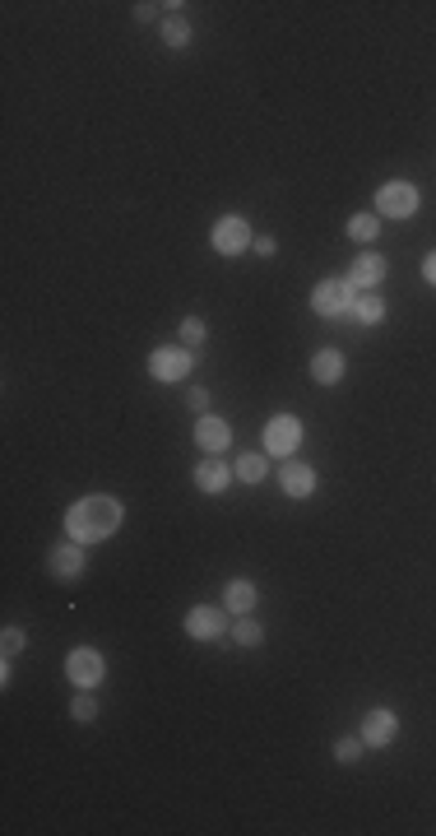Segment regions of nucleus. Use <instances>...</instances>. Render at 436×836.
I'll return each instance as SVG.
<instances>
[{"mask_svg":"<svg viewBox=\"0 0 436 836\" xmlns=\"http://www.w3.org/2000/svg\"><path fill=\"white\" fill-rule=\"evenodd\" d=\"M265 474H269V460H265V456H242V460H237V479L260 483Z\"/></svg>","mask_w":436,"mask_h":836,"instance_id":"6ab92c4d","label":"nucleus"},{"mask_svg":"<svg viewBox=\"0 0 436 836\" xmlns=\"http://www.w3.org/2000/svg\"><path fill=\"white\" fill-rule=\"evenodd\" d=\"M163 5H135V19H154Z\"/></svg>","mask_w":436,"mask_h":836,"instance_id":"c85d7f7f","label":"nucleus"},{"mask_svg":"<svg viewBox=\"0 0 436 836\" xmlns=\"http://www.w3.org/2000/svg\"><path fill=\"white\" fill-rule=\"evenodd\" d=\"M423 279H427V283H436V251L423 260Z\"/></svg>","mask_w":436,"mask_h":836,"instance_id":"cd10ccee","label":"nucleus"},{"mask_svg":"<svg viewBox=\"0 0 436 836\" xmlns=\"http://www.w3.org/2000/svg\"><path fill=\"white\" fill-rule=\"evenodd\" d=\"M297 446H302V423L293 414H274V418L265 423V451L269 456H283L288 460Z\"/></svg>","mask_w":436,"mask_h":836,"instance_id":"f03ea898","label":"nucleus"},{"mask_svg":"<svg viewBox=\"0 0 436 836\" xmlns=\"http://www.w3.org/2000/svg\"><path fill=\"white\" fill-rule=\"evenodd\" d=\"M348 316H353V321H362V325H377V321H385V302H381V298H371V293H362V298H353V302H348Z\"/></svg>","mask_w":436,"mask_h":836,"instance_id":"f3484780","label":"nucleus"},{"mask_svg":"<svg viewBox=\"0 0 436 836\" xmlns=\"http://www.w3.org/2000/svg\"><path fill=\"white\" fill-rule=\"evenodd\" d=\"M195 442H200V451L218 456V451H227V442H233V427H227L218 414H200V423H195Z\"/></svg>","mask_w":436,"mask_h":836,"instance_id":"9b49d317","label":"nucleus"},{"mask_svg":"<svg viewBox=\"0 0 436 836\" xmlns=\"http://www.w3.org/2000/svg\"><path fill=\"white\" fill-rule=\"evenodd\" d=\"M394 734H400V716H394V711H385V706H377V711L362 721V744H367V748H385Z\"/></svg>","mask_w":436,"mask_h":836,"instance_id":"1a4fd4ad","label":"nucleus"},{"mask_svg":"<svg viewBox=\"0 0 436 836\" xmlns=\"http://www.w3.org/2000/svg\"><path fill=\"white\" fill-rule=\"evenodd\" d=\"M256 600H260V590H256L251 581H227V590H223V604L233 609L237 618H242V614H251Z\"/></svg>","mask_w":436,"mask_h":836,"instance_id":"dca6fc26","label":"nucleus"},{"mask_svg":"<svg viewBox=\"0 0 436 836\" xmlns=\"http://www.w3.org/2000/svg\"><path fill=\"white\" fill-rule=\"evenodd\" d=\"M186 632H191L195 641H218L223 632H227V614H223V609H214V604H200V609L186 614Z\"/></svg>","mask_w":436,"mask_h":836,"instance_id":"6e6552de","label":"nucleus"},{"mask_svg":"<svg viewBox=\"0 0 436 836\" xmlns=\"http://www.w3.org/2000/svg\"><path fill=\"white\" fill-rule=\"evenodd\" d=\"M377 233H381L377 214H353V219H348V237H358V242H371Z\"/></svg>","mask_w":436,"mask_h":836,"instance_id":"aec40b11","label":"nucleus"},{"mask_svg":"<svg viewBox=\"0 0 436 836\" xmlns=\"http://www.w3.org/2000/svg\"><path fill=\"white\" fill-rule=\"evenodd\" d=\"M116 525H121V502L116 498H102V493L75 502L70 512H66V529H70L75 544H102V539L116 535Z\"/></svg>","mask_w":436,"mask_h":836,"instance_id":"f257e3e1","label":"nucleus"},{"mask_svg":"<svg viewBox=\"0 0 436 836\" xmlns=\"http://www.w3.org/2000/svg\"><path fill=\"white\" fill-rule=\"evenodd\" d=\"M358 298L348 289V279H325L316 283V293H311V307H316L321 316H348V302Z\"/></svg>","mask_w":436,"mask_h":836,"instance_id":"0eeeda50","label":"nucleus"},{"mask_svg":"<svg viewBox=\"0 0 436 836\" xmlns=\"http://www.w3.org/2000/svg\"><path fill=\"white\" fill-rule=\"evenodd\" d=\"M385 279V256H377V251H367V256H358L348 265V289L358 293V289H371V283H381Z\"/></svg>","mask_w":436,"mask_h":836,"instance_id":"ddd939ff","label":"nucleus"},{"mask_svg":"<svg viewBox=\"0 0 436 836\" xmlns=\"http://www.w3.org/2000/svg\"><path fill=\"white\" fill-rule=\"evenodd\" d=\"M181 344H204V321L200 316H186L181 321Z\"/></svg>","mask_w":436,"mask_h":836,"instance_id":"393cba45","label":"nucleus"},{"mask_svg":"<svg viewBox=\"0 0 436 836\" xmlns=\"http://www.w3.org/2000/svg\"><path fill=\"white\" fill-rule=\"evenodd\" d=\"M227 479H233V470H227L218 456H204V460L195 465V483H200V493H223Z\"/></svg>","mask_w":436,"mask_h":836,"instance_id":"4468645a","label":"nucleus"},{"mask_svg":"<svg viewBox=\"0 0 436 836\" xmlns=\"http://www.w3.org/2000/svg\"><path fill=\"white\" fill-rule=\"evenodd\" d=\"M279 483H283L288 498H311V493H316V470H311V465H302V460H283Z\"/></svg>","mask_w":436,"mask_h":836,"instance_id":"f8f14e48","label":"nucleus"},{"mask_svg":"<svg viewBox=\"0 0 436 836\" xmlns=\"http://www.w3.org/2000/svg\"><path fill=\"white\" fill-rule=\"evenodd\" d=\"M66 674H70V683H79V688H98L102 679H107V660L98 656V650H89V646H79V650H70V660H66Z\"/></svg>","mask_w":436,"mask_h":836,"instance_id":"39448f33","label":"nucleus"},{"mask_svg":"<svg viewBox=\"0 0 436 836\" xmlns=\"http://www.w3.org/2000/svg\"><path fill=\"white\" fill-rule=\"evenodd\" d=\"M186 404H191L195 414H210V391H204V386H195V391L186 395Z\"/></svg>","mask_w":436,"mask_h":836,"instance_id":"a878e982","label":"nucleus"},{"mask_svg":"<svg viewBox=\"0 0 436 836\" xmlns=\"http://www.w3.org/2000/svg\"><path fill=\"white\" fill-rule=\"evenodd\" d=\"M251 247H256L260 256H274V251H279V242H274V237H256V242H251Z\"/></svg>","mask_w":436,"mask_h":836,"instance_id":"bb28decb","label":"nucleus"},{"mask_svg":"<svg viewBox=\"0 0 436 836\" xmlns=\"http://www.w3.org/2000/svg\"><path fill=\"white\" fill-rule=\"evenodd\" d=\"M251 242H256L251 237V223H246L242 214H227V219L214 223V251L218 256H242Z\"/></svg>","mask_w":436,"mask_h":836,"instance_id":"20e7f679","label":"nucleus"},{"mask_svg":"<svg viewBox=\"0 0 436 836\" xmlns=\"http://www.w3.org/2000/svg\"><path fill=\"white\" fill-rule=\"evenodd\" d=\"M70 716H75L79 725H89V721L98 716V697H93V692H89V688H79V697L70 702Z\"/></svg>","mask_w":436,"mask_h":836,"instance_id":"412c9836","label":"nucleus"},{"mask_svg":"<svg viewBox=\"0 0 436 836\" xmlns=\"http://www.w3.org/2000/svg\"><path fill=\"white\" fill-rule=\"evenodd\" d=\"M191 367H195V354H191V349H154V354H149V372H154V381H163V386L186 381V377H191Z\"/></svg>","mask_w":436,"mask_h":836,"instance_id":"7ed1b4c3","label":"nucleus"},{"mask_svg":"<svg viewBox=\"0 0 436 836\" xmlns=\"http://www.w3.org/2000/svg\"><path fill=\"white\" fill-rule=\"evenodd\" d=\"M377 210L390 214V219H408L418 210V187H413V181H385L377 191Z\"/></svg>","mask_w":436,"mask_h":836,"instance_id":"423d86ee","label":"nucleus"},{"mask_svg":"<svg viewBox=\"0 0 436 836\" xmlns=\"http://www.w3.org/2000/svg\"><path fill=\"white\" fill-rule=\"evenodd\" d=\"M0 646H5V660H14L19 650L28 646V637H24V632H19V627H5V637H0Z\"/></svg>","mask_w":436,"mask_h":836,"instance_id":"b1692460","label":"nucleus"},{"mask_svg":"<svg viewBox=\"0 0 436 836\" xmlns=\"http://www.w3.org/2000/svg\"><path fill=\"white\" fill-rule=\"evenodd\" d=\"M335 758H339L344 767H353V762L362 758V739H339V744H335Z\"/></svg>","mask_w":436,"mask_h":836,"instance_id":"5701e85b","label":"nucleus"},{"mask_svg":"<svg viewBox=\"0 0 436 836\" xmlns=\"http://www.w3.org/2000/svg\"><path fill=\"white\" fill-rule=\"evenodd\" d=\"M311 377H316L321 386L344 381V354H339V349H321L316 358H311Z\"/></svg>","mask_w":436,"mask_h":836,"instance_id":"2eb2a0df","label":"nucleus"},{"mask_svg":"<svg viewBox=\"0 0 436 836\" xmlns=\"http://www.w3.org/2000/svg\"><path fill=\"white\" fill-rule=\"evenodd\" d=\"M163 37H168V47H186L191 43V24H186L181 14H172L168 24H163Z\"/></svg>","mask_w":436,"mask_h":836,"instance_id":"4be33fe9","label":"nucleus"},{"mask_svg":"<svg viewBox=\"0 0 436 836\" xmlns=\"http://www.w3.org/2000/svg\"><path fill=\"white\" fill-rule=\"evenodd\" d=\"M47 567H52L56 581H75L84 572V544H56L47 553Z\"/></svg>","mask_w":436,"mask_h":836,"instance_id":"9d476101","label":"nucleus"},{"mask_svg":"<svg viewBox=\"0 0 436 836\" xmlns=\"http://www.w3.org/2000/svg\"><path fill=\"white\" fill-rule=\"evenodd\" d=\"M233 637H237L242 646H260V641H265V632H260V623H256L251 614H242V618L233 623Z\"/></svg>","mask_w":436,"mask_h":836,"instance_id":"a211bd4d","label":"nucleus"}]
</instances>
